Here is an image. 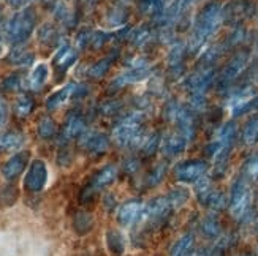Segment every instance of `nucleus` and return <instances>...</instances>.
<instances>
[{
  "instance_id": "f257e3e1",
  "label": "nucleus",
  "mask_w": 258,
  "mask_h": 256,
  "mask_svg": "<svg viewBox=\"0 0 258 256\" xmlns=\"http://www.w3.org/2000/svg\"><path fill=\"white\" fill-rule=\"evenodd\" d=\"M222 24V5L219 2H209L198 11L194 22V33L190 37L188 48L192 52L200 51V48L214 35Z\"/></svg>"
},
{
  "instance_id": "f03ea898",
  "label": "nucleus",
  "mask_w": 258,
  "mask_h": 256,
  "mask_svg": "<svg viewBox=\"0 0 258 256\" xmlns=\"http://www.w3.org/2000/svg\"><path fill=\"white\" fill-rule=\"evenodd\" d=\"M143 122L144 117L141 113H133L122 117L113 128V141L120 147H140L144 139Z\"/></svg>"
},
{
  "instance_id": "7ed1b4c3",
  "label": "nucleus",
  "mask_w": 258,
  "mask_h": 256,
  "mask_svg": "<svg viewBox=\"0 0 258 256\" xmlns=\"http://www.w3.org/2000/svg\"><path fill=\"white\" fill-rule=\"evenodd\" d=\"M35 24H37L35 11L32 8H24L18 11V13L7 22L4 37L8 43L15 44V46H21V44H24L30 38L33 29H35Z\"/></svg>"
},
{
  "instance_id": "20e7f679",
  "label": "nucleus",
  "mask_w": 258,
  "mask_h": 256,
  "mask_svg": "<svg viewBox=\"0 0 258 256\" xmlns=\"http://www.w3.org/2000/svg\"><path fill=\"white\" fill-rule=\"evenodd\" d=\"M250 184L245 182L239 176L236 182L233 184L231 192H230V199H228V207L231 215L236 220H242L245 215L249 214L250 204H252V195H250Z\"/></svg>"
},
{
  "instance_id": "39448f33",
  "label": "nucleus",
  "mask_w": 258,
  "mask_h": 256,
  "mask_svg": "<svg viewBox=\"0 0 258 256\" xmlns=\"http://www.w3.org/2000/svg\"><path fill=\"white\" fill-rule=\"evenodd\" d=\"M255 15V4L252 0H230L222 7V22L233 27L241 26L244 19Z\"/></svg>"
},
{
  "instance_id": "423d86ee",
  "label": "nucleus",
  "mask_w": 258,
  "mask_h": 256,
  "mask_svg": "<svg viewBox=\"0 0 258 256\" xmlns=\"http://www.w3.org/2000/svg\"><path fill=\"white\" fill-rule=\"evenodd\" d=\"M214 79H216L214 66L198 65L197 70L185 79L184 86L187 87L190 95H205Z\"/></svg>"
},
{
  "instance_id": "0eeeda50",
  "label": "nucleus",
  "mask_w": 258,
  "mask_h": 256,
  "mask_svg": "<svg viewBox=\"0 0 258 256\" xmlns=\"http://www.w3.org/2000/svg\"><path fill=\"white\" fill-rule=\"evenodd\" d=\"M249 63V52L247 51H239L233 55V57L223 66V70L219 76V86L220 87H228L233 81H236V77L245 70V66Z\"/></svg>"
},
{
  "instance_id": "6e6552de",
  "label": "nucleus",
  "mask_w": 258,
  "mask_h": 256,
  "mask_svg": "<svg viewBox=\"0 0 258 256\" xmlns=\"http://www.w3.org/2000/svg\"><path fill=\"white\" fill-rule=\"evenodd\" d=\"M208 171V163L205 160H187L179 163L174 168V177L179 182H197L201 177L206 176Z\"/></svg>"
},
{
  "instance_id": "1a4fd4ad",
  "label": "nucleus",
  "mask_w": 258,
  "mask_h": 256,
  "mask_svg": "<svg viewBox=\"0 0 258 256\" xmlns=\"http://www.w3.org/2000/svg\"><path fill=\"white\" fill-rule=\"evenodd\" d=\"M48 181V168L43 160H33L29 166V171L24 179L26 190L30 193L41 192Z\"/></svg>"
},
{
  "instance_id": "9d476101",
  "label": "nucleus",
  "mask_w": 258,
  "mask_h": 256,
  "mask_svg": "<svg viewBox=\"0 0 258 256\" xmlns=\"http://www.w3.org/2000/svg\"><path fill=\"white\" fill-rule=\"evenodd\" d=\"M80 147L91 155H103L109 147V138L98 131H86L80 138Z\"/></svg>"
},
{
  "instance_id": "9b49d317",
  "label": "nucleus",
  "mask_w": 258,
  "mask_h": 256,
  "mask_svg": "<svg viewBox=\"0 0 258 256\" xmlns=\"http://www.w3.org/2000/svg\"><path fill=\"white\" fill-rule=\"evenodd\" d=\"M144 203L141 199H130L124 203L117 210V221L122 226H132L143 217L144 214Z\"/></svg>"
},
{
  "instance_id": "f8f14e48",
  "label": "nucleus",
  "mask_w": 258,
  "mask_h": 256,
  "mask_svg": "<svg viewBox=\"0 0 258 256\" xmlns=\"http://www.w3.org/2000/svg\"><path fill=\"white\" fill-rule=\"evenodd\" d=\"M152 73V66L149 63H141V65H133L130 70H127L125 73L119 74L117 77H114L113 84L111 87H116V89H120L127 84H133V82H140L146 77H149Z\"/></svg>"
},
{
  "instance_id": "ddd939ff",
  "label": "nucleus",
  "mask_w": 258,
  "mask_h": 256,
  "mask_svg": "<svg viewBox=\"0 0 258 256\" xmlns=\"http://www.w3.org/2000/svg\"><path fill=\"white\" fill-rule=\"evenodd\" d=\"M173 210L170 199L168 196H157L152 198L151 201L144 206L143 217L148 218L149 221H160L162 218H166V215Z\"/></svg>"
},
{
  "instance_id": "4468645a",
  "label": "nucleus",
  "mask_w": 258,
  "mask_h": 256,
  "mask_svg": "<svg viewBox=\"0 0 258 256\" xmlns=\"http://www.w3.org/2000/svg\"><path fill=\"white\" fill-rule=\"evenodd\" d=\"M29 158H30V155H29V152H18V153H15L13 157H11L8 161H5L4 163V166H2V176L5 177V179L8 181V182H11V181H15V179H18V177L24 173V169H26V166H27V163H29Z\"/></svg>"
},
{
  "instance_id": "2eb2a0df",
  "label": "nucleus",
  "mask_w": 258,
  "mask_h": 256,
  "mask_svg": "<svg viewBox=\"0 0 258 256\" xmlns=\"http://www.w3.org/2000/svg\"><path fill=\"white\" fill-rule=\"evenodd\" d=\"M86 120L81 114L72 113L67 119L63 130H62V141H72L75 138H81L86 133Z\"/></svg>"
},
{
  "instance_id": "dca6fc26",
  "label": "nucleus",
  "mask_w": 258,
  "mask_h": 256,
  "mask_svg": "<svg viewBox=\"0 0 258 256\" xmlns=\"http://www.w3.org/2000/svg\"><path fill=\"white\" fill-rule=\"evenodd\" d=\"M184 57H185V46L182 43L173 44L168 54V68L173 73V76H181L184 71Z\"/></svg>"
},
{
  "instance_id": "f3484780",
  "label": "nucleus",
  "mask_w": 258,
  "mask_h": 256,
  "mask_svg": "<svg viewBox=\"0 0 258 256\" xmlns=\"http://www.w3.org/2000/svg\"><path fill=\"white\" fill-rule=\"evenodd\" d=\"M76 59H78V52L72 46H69V44H63V46L59 48L57 54L54 55V66L60 73H65L76 62Z\"/></svg>"
},
{
  "instance_id": "a211bd4d",
  "label": "nucleus",
  "mask_w": 258,
  "mask_h": 256,
  "mask_svg": "<svg viewBox=\"0 0 258 256\" xmlns=\"http://www.w3.org/2000/svg\"><path fill=\"white\" fill-rule=\"evenodd\" d=\"M24 141L26 138L21 131H5L0 135V152L2 153L16 152L21 149Z\"/></svg>"
},
{
  "instance_id": "6ab92c4d",
  "label": "nucleus",
  "mask_w": 258,
  "mask_h": 256,
  "mask_svg": "<svg viewBox=\"0 0 258 256\" xmlns=\"http://www.w3.org/2000/svg\"><path fill=\"white\" fill-rule=\"evenodd\" d=\"M76 87H78V84L70 82V84L63 86V87L60 89V91L51 94V95L48 97V100H46V108H48L49 111H54V109H57L59 106H62V105L67 102V100L72 98V97H75Z\"/></svg>"
},
{
  "instance_id": "aec40b11",
  "label": "nucleus",
  "mask_w": 258,
  "mask_h": 256,
  "mask_svg": "<svg viewBox=\"0 0 258 256\" xmlns=\"http://www.w3.org/2000/svg\"><path fill=\"white\" fill-rule=\"evenodd\" d=\"M117 177V168L114 164H106L100 169L92 179L91 188L92 190H100V188H105L109 184H113Z\"/></svg>"
},
{
  "instance_id": "412c9836",
  "label": "nucleus",
  "mask_w": 258,
  "mask_h": 256,
  "mask_svg": "<svg viewBox=\"0 0 258 256\" xmlns=\"http://www.w3.org/2000/svg\"><path fill=\"white\" fill-rule=\"evenodd\" d=\"M188 144V139L181 135V133H174L170 138H166L165 142H163V153L166 157H176V155L182 153L187 147Z\"/></svg>"
},
{
  "instance_id": "4be33fe9",
  "label": "nucleus",
  "mask_w": 258,
  "mask_h": 256,
  "mask_svg": "<svg viewBox=\"0 0 258 256\" xmlns=\"http://www.w3.org/2000/svg\"><path fill=\"white\" fill-rule=\"evenodd\" d=\"M48 76H49L48 65H44V63L37 65L29 76V87L32 89V91H40V89L46 84Z\"/></svg>"
},
{
  "instance_id": "5701e85b",
  "label": "nucleus",
  "mask_w": 258,
  "mask_h": 256,
  "mask_svg": "<svg viewBox=\"0 0 258 256\" xmlns=\"http://www.w3.org/2000/svg\"><path fill=\"white\" fill-rule=\"evenodd\" d=\"M33 60H35L33 52L21 48V46L15 48L8 54V62L15 66H29L30 63H33Z\"/></svg>"
},
{
  "instance_id": "b1692460",
  "label": "nucleus",
  "mask_w": 258,
  "mask_h": 256,
  "mask_svg": "<svg viewBox=\"0 0 258 256\" xmlns=\"http://www.w3.org/2000/svg\"><path fill=\"white\" fill-rule=\"evenodd\" d=\"M241 177L247 184H253L258 181V153L250 155V157L244 161Z\"/></svg>"
},
{
  "instance_id": "393cba45",
  "label": "nucleus",
  "mask_w": 258,
  "mask_h": 256,
  "mask_svg": "<svg viewBox=\"0 0 258 256\" xmlns=\"http://www.w3.org/2000/svg\"><path fill=\"white\" fill-rule=\"evenodd\" d=\"M106 243H108L109 251L113 253L114 256H122V254H124V251H125V240H124V236H122L119 231H116V229L108 231Z\"/></svg>"
},
{
  "instance_id": "a878e982",
  "label": "nucleus",
  "mask_w": 258,
  "mask_h": 256,
  "mask_svg": "<svg viewBox=\"0 0 258 256\" xmlns=\"http://www.w3.org/2000/svg\"><path fill=\"white\" fill-rule=\"evenodd\" d=\"M194 242H195V237H194V234H190V232L185 236H182L173 245L170 256H192Z\"/></svg>"
},
{
  "instance_id": "bb28decb",
  "label": "nucleus",
  "mask_w": 258,
  "mask_h": 256,
  "mask_svg": "<svg viewBox=\"0 0 258 256\" xmlns=\"http://www.w3.org/2000/svg\"><path fill=\"white\" fill-rule=\"evenodd\" d=\"M33 108H35V100H33L30 95H27V94H22V95H19L18 98H16V103H15V114L18 116V117H27L32 111H33Z\"/></svg>"
},
{
  "instance_id": "cd10ccee",
  "label": "nucleus",
  "mask_w": 258,
  "mask_h": 256,
  "mask_svg": "<svg viewBox=\"0 0 258 256\" xmlns=\"http://www.w3.org/2000/svg\"><path fill=\"white\" fill-rule=\"evenodd\" d=\"M242 141L245 146H253L258 142V116H253L247 120L242 128Z\"/></svg>"
},
{
  "instance_id": "c85d7f7f",
  "label": "nucleus",
  "mask_w": 258,
  "mask_h": 256,
  "mask_svg": "<svg viewBox=\"0 0 258 256\" xmlns=\"http://www.w3.org/2000/svg\"><path fill=\"white\" fill-rule=\"evenodd\" d=\"M114 59H116V54L109 55V57H105L102 60H98L97 63H94L91 68H89L87 74L91 77H94V79H100V77H103L106 74V71L109 70V66L113 65Z\"/></svg>"
},
{
  "instance_id": "c756f323",
  "label": "nucleus",
  "mask_w": 258,
  "mask_h": 256,
  "mask_svg": "<svg viewBox=\"0 0 258 256\" xmlns=\"http://www.w3.org/2000/svg\"><path fill=\"white\" fill-rule=\"evenodd\" d=\"M253 111H258V95L249 100H241V102H238L233 108V116L239 117L247 113H253Z\"/></svg>"
},
{
  "instance_id": "7c9ffc66",
  "label": "nucleus",
  "mask_w": 258,
  "mask_h": 256,
  "mask_svg": "<svg viewBox=\"0 0 258 256\" xmlns=\"http://www.w3.org/2000/svg\"><path fill=\"white\" fill-rule=\"evenodd\" d=\"M166 196H168V199H170V204H171L173 210H176L187 203L188 190L184 187H176V188H173V190H170V193H168Z\"/></svg>"
},
{
  "instance_id": "2f4dec72",
  "label": "nucleus",
  "mask_w": 258,
  "mask_h": 256,
  "mask_svg": "<svg viewBox=\"0 0 258 256\" xmlns=\"http://www.w3.org/2000/svg\"><path fill=\"white\" fill-rule=\"evenodd\" d=\"M201 232L209 237V239H216L220 234V223L219 220L214 215L206 217L203 221H201Z\"/></svg>"
},
{
  "instance_id": "473e14b6",
  "label": "nucleus",
  "mask_w": 258,
  "mask_h": 256,
  "mask_svg": "<svg viewBox=\"0 0 258 256\" xmlns=\"http://www.w3.org/2000/svg\"><path fill=\"white\" fill-rule=\"evenodd\" d=\"M37 131H38V136L41 139H51L55 133H57V127H55L54 120L51 117H43L38 122Z\"/></svg>"
},
{
  "instance_id": "72a5a7b5",
  "label": "nucleus",
  "mask_w": 258,
  "mask_h": 256,
  "mask_svg": "<svg viewBox=\"0 0 258 256\" xmlns=\"http://www.w3.org/2000/svg\"><path fill=\"white\" fill-rule=\"evenodd\" d=\"M195 192H197V196L200 199V203L201 204H205L206 203V199L208 196L214 192V188H212V184H211V179L206 176L201 177L200 181L195 182Z\"/></svg>"
},
{
  "instance_id": "f704fd0d",
  "label": "nucleus",
  "mask_w": 258,
  "mask_h": 256,
  "mask_svg": "<svg viewBox=\"0 0 258 256\" xmlns=\"http://www.w3.org/2000/svg\"><path fill=\"white\" fill-rule=\"evenodd\" d=\"M159 146H160V135L159 133H152V135L143 139L140 149L146 157H152V155L157 152V149H159Z\"/></svg>"
},
{
  "instance_id": "c9c22d12",
  "label": "nucleus",
  "mask_w": 258,
  "mask_h": 256,
  "mask_svg": "<svg viewBox=\"0 0 258 256\" xmlns=\"http://www.w3.org/2000/svg\"><path fill=\"white\" fill-rule=\"evenodd\" d=\"M227 204H228L227 196L223 195L222 192H217V190L212 192V193L208 196L206 203H205V206H208V207H211V209H214V210H222Z\"/></svg>"
},
{
  "instance_id": "e433bc0d",
  "label": "nucleus",
  "mask_w": 258,
  "mask_h": 256,
  "mask_svg": "<svg viewBox=\"0 0 258 256\" xmlns=\"http://www.w3.org/2000/svg\"><path fill=\"white\" fill-rule=\"evenodd\" d=\"M166 174V164L162 163V164H157L155 168L146 176V185L148 187H154L157 184H160L163 181V177Z\"/></svg>"
},
{
  "instance_id": "4c0bfd02",
  "label": "nucleus",
  "mask_w": 258,
  "mask_h": 256,
  "mask_svg": "<svg viewBox=\"0 0 258 256\" xmlns=\"http://www.w3.org/2000/svg\"><path fill=\"white\" fill-rule=\"evenodd\" d=\"M149 37H151V33H149V29H146V27H137L133 32H132V35H130V43L133 44V46H143V44H146L149 41Z\"/></svg>"
},
{
  "instance_id": "58836bf2",
  "label": "nucleus",
  "mask_w": 258,
  "mask_h": 256,
  "mask_svg": "<svg viewBox=\"0 0 258 256\" xmlns=\"http://www.w3.org/2000/svg\"><path fill=\"white\" fill-rule=\"evenodd\" d=\"M244 38H245V30H244V27L238 26V27H234L233 32L227 37L225 44H223V46H225V49L234 48V46H238V44H239Z\"/></svg>"
},
{
  "instance_id": "ea45409f",
  "label": "nucleus",
  "mask_w": 258,
  "mask_h": 256,
  "mask_svg": "<svg viewBox=\"0 0 258 256\" xmlns=\"http://www.w3.org/2000/svg\"><path fill=\"white\" fill-rule=\"evenodd\" d=\"M38 37H40L41 43H48V44H52V43L57 41V38H59V32L55 30L52 26L46 24V26H43V27L40 29V32H38Z\"/></svg>"
},
{
  "instance_id": "a19ab883",
  "label": "nucleus",
  "mask_w": 258,
  "mask_h": 256,
  "mask_svg": "<svg viewBox=\"0 0 258 256\" xmlns=\"http://www.w3.org/2000/svg\"><path fill=\"white\" fill-rule=\"evenodd\" d=\"M54 15H55V18H57L60 22H63V24H72V13H70V10L67 8L62 2H59L57 5H55Z\"/></svg>"
},
{
  "instance_id": "79ce46f5",
  "label": "nucleus",
  "mask_w": 258,
  "mask_h": 256,
  "mask_svg": "<svg viewBox=\"0 0 258 256\" xmlns=\"http://www.w3.org/2000/svg\"><path fill=\"white\" fill-rule=\"evenodd\" d=\"M2 86H4L5 91L16 92V91H21L22 89V79H21V76H10L4 81Z\"/></svg>"
},
{
  "instance_id": "37998d69",
  "label": "nucleus",
  "mask_w": 258,
  "mask_h": 256,
  "mask_svg": "<svg viewBox=\"0 0 258 256\" xmlns=\"http://www.w3.org/2000/svg\"><path fill=\"white\" fill-rule=\"evenodd\" d=\"M0 195H5V199H4V201H0V206H11L16 201V198H18L16 188H13V187L4 188V190L0 192Z\"/></svg>"
},
{
  "instance_id": "c03bdc74",
  "label": "nucleus",
  "mask_w": 258,
  "mask_h": 256,
  "mask_svg": "<svg viewBox=\"0 0 258 256\" xmlns=\"http://www.w3.org/2000/svg\"><path fill=\"white\" fill-rule=\"evenodd\" d=\"M108 40H109V33L95 32V33H92V37H91V44H92L95 49H100Z\"/></svg>"
},
{
  "instance_id": "a18cd8bd",
  "label": "nucleus",
  "mask_w": 258,
  "mask_h": 256,
  "mask_svg": "<svg viewBox=\"0 0 258 256\" xmlns=\"http://www.w3.org/2000/svg\"><path fill=\"white\" fill-rule=\"evenodd\" d=\"M7 117H8V109H7V103L5 100L2 98V95H0V128H2L5 125L7 122Z\"/></svg>"
},
{
  "instance_id": "49530a36",
  "label": "nucleus",
  "mask_w": 258,
  "mask_h": 256,
  "mask_svg": "<svg viewBox=\"0 0 258 256\" xmlns=\"http://www.w3.org/2000/svg\"><path fill=\"white\" fill-rule=\"evenodd\" d=\"M138 160H130V161H127V164H125V169L128 171V173H132V171H137L138 169Z\"/></svg>"
},
{
  "instance_id": "de8ad7c7",
  "label": "nucleus",
  "mask_w": 258,
  "mask_h": 256,
  "mask_svg": "<svg viewBox=\"0 0 258 256\" xmlns=\"http://www.w3.org/2000/svg\"><path fill=\"white\" fill-rule=\"evenodd\" d=\"M255 15H256V19H258V8L255 10Z\"/></svg>"
},
{
  "instance_id": "09e8293b",
  "label": "nucleus",
  "mask_w": 258,
  "mask_h": 256,
  "mask_svg": "<svg viewBox=\"0 0 258 256\" xmlns=\"http://www.w3.org/2000/svg\"><path fill=\"white\" fill-rule=\"evenodd\" d=\"M0 18H2V8H0Z\"/></svg>"
}]
</instances>
